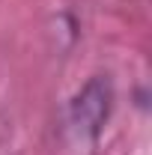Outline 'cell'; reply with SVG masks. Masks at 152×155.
Returning a JSON list of instances; mask_svg holds the SVG:
<instances>
[{
    "label": "cell",
    "mask_w": 152,
    "mask_h": 155,
    "mask_svg": "<svg viewBox=\"0 0 152 155\" xmlns=\"http://www.w3.org/2000/svg\"><path fill=\"white\" fill-rule=\"evenodd\" d=\"M111 110H114V84L107 75H93L66 101L54 128V152L95 155Z\"/></svg>",
    "instance_id": "obj_1"
}]
</instances>
